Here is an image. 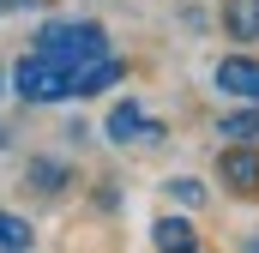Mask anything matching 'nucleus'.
Returning <instances> with one entry per match:
<instances>
[{
  "label": "nucleus",
  "instance_id": "1",
  "mask_svg": "<svg viewBox=\"0 0 259 253\" xmlns=\"http://www.w3.org/2000/svg\"><path fill=\"white\" fill-rule=\"evenodd\" d=\"M30 55L78 72V66H91V61L109 55V30H103L97 18H49V24L36 30V49H30Z\"/></svg>",
  "mask_w": 259,
  "mask_h": 253
},
{
  "label": "nucleus",
  "instance_id": "2",
  "mask_svg": "<svg viewBox=\"0 0 259 253\" xmlns=\"http://www.w3.org/2000/svg\"><path fill=\"white\" fill-rule=\"evenodd\" d=\"M12 91L24 97V103H66L72 97V72L66 66H55V61H42V55H24V61L12 66Z\"/></svg>",
  "mask_w": 259,
  "mask_h": 253
},
{
  "label": "nucleus",
  "instance_id": "3",
  "mask_svg": "<svg viewBox=\"0 0 259 253\" xmlns=\"http://www.w3.org/2000/svg\"><path fill=\"white\" fill-rule=\"evenodd\" d=\"M103 139L109 145H157L163 139V121H151L139 103H115L109 121H103Z\"/></svg>",
  "mask_w": 259,
  "mask_h": 253
},
{
  "label": "nucleus",
  "instance_id": "4",
  "mask_svg": "<svg viewBox=\"0 0 259 253\" xmlns=\"http://www.w3.org/2000/svg\"><path fill=\"white\" fill-rule=\"evenodd\" d=\"M217 175H223V187H229V193L259 199V145H229L223 163H217Z\"/></svg>",
  "mask_w": 259,
  "mask_h": 253
},
{
  "label": "nucleus",
  "instance_id": "5",
  "mask_svg": "<svg viewBox=\"0 0 259 253\" xmlns=\"http://www.w3.org/2000/svg\"><path fill=\"white\" fill-rule=\"evenodd\" d=\"M211 78H217L223 97H235V103H259V61H253V55H223Z\"/></svg>",
  "mask_w": 259,
  "mask_h": 253
},
{
  "label": "nucleus",
  "instance_id": "6",
  "mask_svg": "<svg viewBox=\"0 0 259 253\" xmlns=\"http://www.w3.org/2000/svg\"><path fill=\"white\" fill-rule=\"evenodd\" d=\"M217 24L235 43H259V0H223L217 6Z\"/></svg>",
  "mask_w": 259,
  "mask_h": 253
},
{
  "label": "nucleus",
  "instance_id": "7",
  "mask_svg": "<svg viewBox=\"0 0 259 253\" xmlns=\"http://www.w3.org/2000/svg\"><path fill=\"white\" fill-rule=\"evenodd\" d=\"M115 78H127V66L115 61V55H103V61H91V66L72 72V97H97V91H109Z\"/></svg>",
  "mask_w": 259,
  "mask_h": 253
},
{
  "label": "nucleus",
  "instance_id": "8",
  "mask_svg": "<svg viewBox=\"0 0 259 253\" xmlns=\"http://www.w3.org/2000/svg\"><path fill=\"white\" fill-rule=\"evenodd\" d=\"M151 241L163 253H199V235H193L187 217H157V223H151Z\"/></svg>",
  "mask_w": 259,
  "mask_h": 253
},
{
  "label": "nucleus",
  "instance_id": "9",
  "mask_svg": "<svg viewBox=\"0 0 259 253\" xmlns=\"http://www.w3.org/2000/svg\"><path fill=\"white\" fill-rule=\"evenodd\" d=\"M66 175H72V169H66L61 157H30V169H24V181L36 193H66Z\"/></svg>",
  "mask_w": 259,
  "mask_h": 253
},
{
  "label": "nucleus",
  "instance_id": "10",
  "mask_svg": "<svg viewBox=\"0 0 259 253\" xmlns=\"http://www.w3.org/2000/svg\"><path fill=\"white\" fill-rule=\"evenodd\" d=\"M217 133H223V139H235V145H259V103L235 109V115H223V121H217Z\"/></svg>",
  "mask_w": 259,
  "mask_h": 253
},
{
  "label": "nucleus",
  "instance_id": "11",
  "mask_svg": "<svg viewBox=\"0 0 259 253\" xmlns=\"http://www.w3.org/2000/svg\"><path fill=\"white\" fill-rule=\"evenodd\" d=\"M30 247V223L18 211H0V253H24Z\"/></svg>",
  "mask_w": 259,
  "mask_h": 253
},
{
  "label": "nucleus",
  "instance_id": "12",
  "mask_svg": "<svg viewBox=\"0 0 259 253\" xmlns=\"http://www.w3.org/2000/svg\"><path fill=\"white\" fill-rule=\"evenodd\" d=\"M169 199H181V205H199V199H205V187H199V181H169Z\"/></svg>",
  "mask_w": 259,
  "mask_h": 253
},
{
  "label": "nucleus",
  "instance_id": "13",
  "mask_svg": "<svg viewBox=\"0 0 259 253\" xmlns=\"http://www.w3.org/2000/svg\"><path fill=\"white\" fill-rule=\"evenodd\" d=\"M18 6H24V0H0V18H6V12H18Z\"/></svg>",
  "mask_w": 259,
  "mask_h": 253
},
{
  "label": "nucleus",
  "instance_id": "14",
  "mask_svg": "<svg viewBox=\"0 0 259 253\" xmlns=\"http://www.w3.org/2000/svg\"><path fill=\"white\" fill-rule=\"evenodd\" d=\"M0 151H6V133H0Z\"/></svg>",
  "mask_w": 259,
  "mask_h": 253
},
{
  "label": "nucleus",
  "instance_id": "15",
  "mask_svg": "<svg viewBox=\"0 0 259 253\" xmlns=\"http://www.w3.org/2000/svg\"><path fill=\"white\" fill-rule=\"evenodd\" d=\"M0 91H6V72H0Z\"/></svg>",
  "mask_w": 259,
  "mask_h": 253
}]
</instances>
